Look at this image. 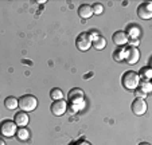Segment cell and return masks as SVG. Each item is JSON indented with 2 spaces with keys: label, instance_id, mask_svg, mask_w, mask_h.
<instances>
[{
  "label": "cell",
  "instance_id": "5",
  "mask_svg": "<svg viewBox=\"0 0 152 145\" xmlns=\"http://www.w3.org/2000/svg\"><path fill=\"white\" fill-rule=\"evenodd\" d=\"M16 124L14 122V121H11V119H6V121H3L1 122V125H0V133H1V136L4 137H12L16 134Z\"/></svg>",
  "mask_w": 152,
  "mask_h": 145
},
{
  "label": "cell",
  "instance_id": "4",
  "mask_svg": "<svg viewBox=\"0 0 152 145\" xmlns=\"http://www.w3.org/2000/svg\"><path fill=\"white\" fill-rule=\"evenodd\" d=\"M75 46L80 51H88L92 46V38L89 36L88 32H81L75 39Z\"/></svg>",
  "mask_w": 152,
  "mask_h": 145
},
{
  "label": "cell",
  "instance_id": "25",
  "mask_svg": "<svg viewBox=\"0 0 152 145\" xmlns=\"http://www.w3.org/2000/svg\"><path fill=\"white\" fill-rule=\"evenodd\" d=\"M74 145H90V144L88 141H78V142H75Z\"/></svg>",
  "mask_w": 152,
  "mask_h": 145
},
{
  "label": "cell",
  "instance_id": "6",
  "mask_svg": "<svg viewBox=\"0 0 152 145\" xmlns=\"http://www.w3.org/2000/svg\"><path fill=\"white\" fill-rule=\"evenodd\" d=\"M139 58H140V51H139L137 47H125V58L128 65H136L139 62Z\"/></svg>",
  "mask_w": 152,
  "mask_h": 145
},
{
  "label": "cell",
  "instance_id": "24",
  "mask_svg": "<svg viewBox=\"0 0 152 145\" xmlns=\"http://www.w3.org/2000/svg\"><path fill=\"white\" fill-rule=\"evenodd\" d=\"M88 34H89V36L92 38V40H93V39H96V38H97L98 35H100V34H98L97 31H96V30H90V31L88 32Z\"/></svg>",
  "mask_w": 152,
  "mask_h": 145
},
{
  "label": "cell",
  "instance_id": "22",
  "mask_svg": "<svg viewBox=\"0 0 152 145\" xmlns=\"http://www.w3.org/2000/svg\"><path fill=\"white\" fill-rule=\"evenodd\" d=\"M133 93H135L136 98H141V100H144V98L147 97V94L144 93V91H141L140 89H136V90H133Z\"/></svg>",
  "mask_w": 152,
  "mask_h": 145
},
{
  "label": "cell",
  "instance_id": "16",
  "mask_svg": "<svg viewBox=\"0 0 152 145\" xmlns=\"http://www.w3.org/2000/svg\"><path fill=\"white\" fill-rule=\"evenodd\" d=\"M15 136L18 137V140L19 141H27V140L30 138V130L24 126V128H19L16 130V134Z\"/></svg>",
  "mask_w": 152,
  "mask_h": 145
},
{
  "label": "cell",
  "instance_id": "10",
  "mask_svg": "<svg viewBox=\"0 0 152 145\" xmlns=\"http://www.w3.org/2000/svg\"><path fill=\"white\" fill-rule=\"evenodd\" d=\"M28 121H30V117L26 111H19L14 117V122L16 124V126H20V128H24L28 124Z\"/></svg>",
  "mask_w": 152,
  "mask_h": 145
},
{
  "label": "cell",
  "instance_id": "2",
  "mask_svg": "<svg viewBox=\"0 0 152 145\" xmlns=\"http://www.w3.org/2000/svg\"><path fill=\"white\" fill-rule=\"evenodd\" d=\"M83 100H85V93L82 91V89H72V90L69 91V94H67V101H69V103L73 106V113H74L75 110H78V105H82L83 103Z\"/></svg>",
  "mask_w": 152,
  "mask_h": 145
},
{
  "label": "cell",
  "instance_id": "12",
  "mask_svg": "<svg viewBox=\"0 0 152 145\" xmlns=\"http://www.w3.org/2000/svg\"><path fill=\"white\" fill-rule=\"evenodd\" d=\"M78 15H80L82 19H89V17L93 16V9L92 6L89 4H81L78 7Z\"/></svg>",
  "mask_w": 152,
  "mask_h": 145
},
{
  "label": "cell",
  "instance_id": "3",
  "mask_svg": "<svg viewBox=\"0 0 152 145\" xmlns=\"http://www.w3.org/2000/svg\"><path fill=\"white\" fill-rule=\"evenodd\" d=\"M19 102V108L22 109V111H34L38 106V100L37 97L32 94H24L18 100Z\"/></svg>",
  "mask_w": 152,
  "mask_h": 145
},
{
  "label": "cell",
  "instance_id": "26",
  "mask_svg": "<svg viewBox=\"0 0 152 145\" xmlns=\"http://www.w3.org/2000/svg\"><path fill=\"white\" fill-rule=\"evenodd\" d=\"M0 145H6V142H4L1 138H0Z\"/></svg>",
  "mask_w": 152,
  "mask_h": 145
},
{
  "label": "cell",
  "instance_id": "18",
  "mask_svg": "<svg viewBox=\"0 0 152 145\" xmlns=\"http://www.w3.org/2000/svg\"><path fill=\"white\" fill-rule=\"evenodd\" d=\"M50 97H51L53 101H59L63 98V91L58 87H54V89H51V91H50Z\"/></svg>",
  "mask_w": 152,
  "mask_h": 145
},
{
  "label": "cell",
  "instance_id": "8",
  "mask_svg": "<svg viewBox=\"0 0 152 145\" xmlns=\"http://www.w3.org/2000/svg\"><path fill=\"white\" fill-rule=\"evenodd\" d=\"M131 108H132V111L136 116H143V114H145L148 106H147V102L144 100H141V98H135V101L132 102Z\"/></svg>",
  "mask_w": 152,
  "mask_h": 145
},
{
  "label": "cell",
  "instance_id": "13",
  "mask_svg": "<svg viewBox=\"0 0 152 145\" xmlns=\"http://www.w3.org/2000/svg\"><path fill=\"white\" fill-rule=\"evenodd\" d=\"M126 36H128V39H139V36H140V28H139V26H136V24H129L128 27H126Z\"/></svg>",
  "mask_w": 152,
  "mask_h": 145
},
{
  "label": "cell",
  "instance_id": "1",
  "mask_svg": "<svg viewBox=\"0 0 152 145\" xmlns=\"http://www.w3.org/2000/svg\"><path fill=\"white\" fill-rule=\"evenodd\" d=\"M139 82H140V77L136 71H126L121 78V83H123L124 89L126 90H136L139 87Z\"/></svg>",
  "mask_w": 152,
  "mask_h": 145
},
{
  "label": "cell",
  "instance_id": "20",
  "mask_svg": "<svg viewBox=\"0 0 152 145\" xmlns=\"http://www.w3.org/2000/svg\"><path fill=\"white\" fill-rule=\"evenodd\" d=\"M139 86H140V90H141V91H144L145 94H148L149 91L152 90V85H151V82H149V81H147V79H141L140 82H139Z\"/></svg>",
  "mask_w": 152,
  "mask_h": 145
},
{
  "label": "cell",
  "instance_id": "21",
  "mask_svg": "<svg viewBox=\"0 0 152 145\" xmlns=\"http://www.w3.org/2000/svg\"><path fill=\"white\" fill-rule=\"evenodd\" d=\"M92 9H93V14H96V15H101L104 12V7H102V4H101V3L93 4Z\"/></svg>",
  "mask_w": 152,
  "mask_h": 145
},
{
  "label": "cell",
  "instance_id": "27",
  "mask_svg": "<svg viewBox=\"0 0 152 145\" xmlns=\"http://www.w3.org/2000/svg\"><path fill=\"white\" fill-rule=\"evenodd\" d=\"M139 145H149V144H148V142H140Z\"/></svg>",
  "mask_w": 152,
  "mask_h": 145
},
{
  "label": "cell",
  "instance_id": "9",
  "mask_svg": "<svg viewBox=\"0 0 152 145\" xmlns=\"http://www.w3.org/2000/svg\"><path fill=\"white\" fill-rule=\"evenodd\" d=\"M137 16L144 20L152 17V4L151 3H141L137 8Z\"/></svg>",
  "mask_w": 152,
  "mask_h": 145
},
{
  "label": "cell",
  "instance_id": "14",
  "mask_svg": "<svg viewBox=\"0 0 152 145\" xmlns=\"http://www.w3.org/2000/svg\"><path fill=\"white\" fill-rule=\"evenodd\" d=\"M92 46L96 48V50H104V48H105V46H106L105 38H104L102 35H98L96 39L92 40Z\"/></svg>",
  "mask_w": 152,
  "mask_h": 145
},
{
  "label": "cell",
  "instance_id": "15",
  "mask_svg": "<svg viewBox=\"0 0 152 145\" xmlns=\"http://www.w3.org/2000/svg\"><path fill=\"white\" fill-rule=\"evenodd\" d=\"M4 106H6L8 110H15V109L19 106L18 98H15V97H7L6 100H4Z\"/></svg>",
  "mask_w": 152,
  "mask_h": 145
},
{
  "label": "cell",
  "instance_id": "11",
  "mask_svg": "<svg viewBox=\"0 0 152 145\" xmlns=\"http://www.w3.org/2000/svg\"><path fill=\"white\" fill-rule=\"evenodd\" d=\"M112 39H113V43H115L116 46H118V47H123L124 44L128 43V36H126L125 31H116L115 34H113Z\"/></svg>",
  "mask_w": 152,
  "mask_h": 145
},
{
  "label": "cell",
  "instance_id": "19",
  "mask_svg": "<svg viewBox=\"0 0 152 145\" xmlns=\"http://www.w3.org/2000/svg\"><path fill=\"white\" fill-rule=\"evenodd\" d=\"M139 77L141 78V79H147V81H149L151 79V77H152V68L151 67H143L140 70V74H139Z\"/></svg>",
  "mask_w": 152,
  "mask_h": 145
},
{
  "label": "cell",
  "instance_id": "23",
  "mask_svg": "<svg viewBox=\"0 0 152 145\" xmlns=\"http://www.w3.org/2000/svg\"><path fill=\"white\" fill-rule=\"evenodd\" d=\"M128 42H129V46H131V47H137L140 39H128Z\"/></svg>",
  "mask_w": 152,
  "mask_h": 145
},
{
  "label": "cell",
  "instance_id": "17",
  "mask_svg": "<svg viewBox=\"0 0 152 145\" xmlns=\"http://www.w3.org/2000/svg\"><path fill=\"white\" fill-rule=\"evenodd\" d=\"M124 58H125V47H120L113 52V59L116 62H121V60H124Z\"/></svg>",
  "mask_w": 152,
  "mask_h": 145
},
{
  "label": "cell",
  "instance_id": "7",
  "mask_svg": "<svg viewBox=\"0 0 152 145\" xmlns=\"http://www.w3.org/2000/svg\"><path fill=\"white\" fill-rule=\"evenodd\" d=\"M50 110H51V113L54 114V116H57V117L65 114V113H66V110H67L66 101H63V100L54 101V102L51 103V108H50Z\"/></svg>",
  "mask_w": 152,
  "mask_h": 145
}]
</instances>
